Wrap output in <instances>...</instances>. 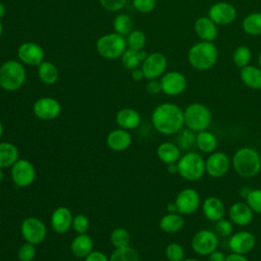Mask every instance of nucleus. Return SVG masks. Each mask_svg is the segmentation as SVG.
<instances>
[{
    "label": "nucleus",
    "mask_w": 261,
    "mask_h": 261,
    "mask_svg": "<svg viewBox=\"0 0 261 261\" xmlns=\"http://www.w3.org/2000/svg\"><path fill=\"white\" fill-rule=\"evenodd\" d=\"M151 120L154 128L165 136L176 135L185 125L184 110L173 103H162L152 112Z\"/></svg>",
    "instance_id": "f257e3e1"
},
{
    "label": "nucleus",
    "mask_w": 261,
    "mask_h": 261,
    "mask_svg": "<svg viewBox=\"0 0 261 261\" xmlns=\"http://www.w3.org/2000/svg\"><path fill=\"white\" fill-rule=\"evenodd\" d=\"M231 167L241 177L252 178L261 170V155L252 147H242L234 152Z\"/></svg>",
    "instance_id": "f03ea898"
},
{
    "label": "nucleus",
    "mask_w": 261,
    "mask_h": 261,
    "mask_svg": "<svg viewBox=\"0 0 261 261\" xmlns=\"http://www.w3.org/2000/svg\"><path fill=\"white\" fill-rule=\"evenodd\" d=\"M218 50L213 42L201 41L193 45L188 52V61L196 69H210L217 61Z\"/></svg>",
    "instance_id": "7ed1b4c3"
},
{
    "label": "nucleus",
    "mask_w": 261,
    "mask_h": 261,
    "mask_svg": "<svg viewBox=\"0 0 261 261\" xmlns=\"http://www.w3.org/2000/svg\"><path fill=\"white\" fill-rule=\"evenodd\" d=\"M177 174L188 181H197L206 173L205 159L201 154L188 151L177 161Z\"/></svg>",
    "instance_id": "20e7f679"
},
{
    "label": "nucleus",
    "mask_w": 261,
    "mask_h": 261,
    "mask_svg": "<svg viewBox=\"0 0 261 261\" xmlns=\"http://www.w3.org/2000/svg\"><path fill=\"white\" fill-rule=\"evenodd\" d=\"M27 79L25 69L20 61L7 60L0 65V87L13 92L22 87Z\"/></svg>",
    "instance_id": "39448f33"
},
{
    "label": "nucleus",
    "mask_w": 261,
    "mask_h": 261,
    "mask_svg": "<svg viewBox=\"0 0 261 261\" xmlns=\"http://www.w3.org/2000/svg\"><path fill=\"white\" fill-rule=\"evenodd\" d=\"M184 121L187 128L199 133L208 129L212 122V113L204 104L192 103L184 110Z\"/></svg>",
    "instance_id": "423d86ee"
},
{
    "label": "nucleus",
    "mask_w": 261,
    "mask_h": 261,
    "mask_svg": "<svg viewBox=\"0 0 261 261\" xmlns=\"http://www.w3.org/2000/svg\"><path fill=\"white\" fill-rule=\"evenodd\" d=\"M126 46V40L123 36L117 33H110L103 35L97 40L96 49L98 53L106 59H117L121 57Z\"/></svg>",
    "instance_id": "0eeeda50"
},
{
    "label": "nucleus",
    "mask_w": 261,
    "mask_h": 261,
    "mask_svg": "<svg viewBox=\"0 0 261 261\" xmlns=\"http://www.w3.org/2000/svg\"><path fill=\"white\" fill-rule=\"evenodd\" d=\"M219 237L214 230L203 228L198 230L192 238V250L200 256H208L218 249Z\"/></svg>",
    "instance_id": "6e6552de"
},
{
    "label": "nucleus",
    "mask_w": 261,
    "mask_h": 261,
    "mask_svg": "<svg viewBox=\"0 0 261 261\" xmlns=\"http://www.w3.org/2000/svg\"><path fill=\"white\" fill-rule=\"evenodd\" d=\"M20 233L27 243L38 245L45 240L47 228L41 219L31 216L21 222Z\"/></svg>",
    "instance_id": "1a4fd4ad"
},
{
    "label": "nucleus",
    "mask_w": 261,
    "mask_h": 261,
    "mask_svg": "<svg viewBox=\"0 0 261 261\" xmlns=\"http://www.w3.org/2000/svg\"><path fill=\"white\" fill-rule=\"evenodd\" d=\"M206 173L213 178L224 176L231 167L230 158L221 151H214L205 159Z\"/></svg>",
    "instance_id": "9d476101"
},
{
    "label": "nucleus",
    "mask_w": 261,
    "mask_h": 261,
    "mask_svg": "<svg viewBox=\"0 0 261 261\" xmlns=\"http://www.w3.org/2000/svg\"><path fill=\"white\" fill-rule=\"evenodd\" d=\"M174 203L177 208V213L181 215H191L200 207L201 198L197 190L193 188H185L178 192Z\"/></svg>",
    "instance_id": "9b49d317"
},
{
    "label": "nucleus",
    "mask_w": 261,
    "mask_h": 261,
    "mask_svg": "<svg viewBox=\"0 0 261 261\" xmlns=\"http://www.w3.org/2000/svg\"><path fill=\"white\" fill-rule=\"evenodd\" d=\"M11 178L19 188L29 187L36 178V169L29 160L20 158L11 166Z\"/></svg>",
    "instance_id": "f8f14e48"
},
{
    "label": "nucleus",
    "mask_w": 261,
    "mask_h": 261,
    "mask_svg": "<svg viewBox=\"0 0 261 261\" xmlns=\"http://www.w3.org/2000/svg\"><path fill=\"white\" fill-rule=\"evenodd\" d=\"M167 67V59L160 52H153L148 54L146 59L142 63V70L144 72L145 79L156 80L157 77L163 75Z\"/></svg>",
    "instance_id": "ddd939ff"
},
{
    "label": "nucleus",
    "mask_w": 261,
    "mask_h": 261,
    "mask_svg": "<svg viewBox=\"0 0 261 261\" xmlns=\"http://www.w3.org/2000/svg\"><path fill=\"white\" fill-rule=\"evenodd\" d=\"M33 112L41 120H53L61 113V104L52 97H42L34 103Z\"/></svg>",
    "instance_id": "4468645a"
},
{
    "label": "nucleus",
    "mask_w": 261,
    "mask_h": 261,
    "mask_svg": "<svg viewBox=\"0 0 261 261\" xmlns=\"http://www.w3.org/2000/svg\"><path fill=\"white\" fill-rule=\"evenodd\" d=\"M162 92L168 96H177L185 92L188 86L186 76L179 71H169L162 75L161 80Z\"/></svg>",
    "instance_id": "2eb2a0df"
},
{
    "label": "nucleus",
    "mask_w": 261,
    "mask_h": 261,
    "mask_svg": "<svg viewBox=\"0 0 261 261\" xmlns=\"http://www.w3.org/2000/svg\"><path fill=\"white\" fill-rule=\"evenodd\" d=\"M227 244L232 253L246 255L254 249L256 245V238L248 230H240L233 232L228 238Z\"/></svg>",
    "instance_id": "dca6fc26"
},
{
    "label": "nucleus",
    "mask_w": 261,
    "mask_h": 261,
    "mask_svg": "<svg viewBox=\"0 0 261 261\" xmlns=\"http://www.w3.org/2000/svg\"><path fill=\"white\" fill-rule=\"evenodd\" d=\"M17 57L21 63L38 66L44 61V49L34 42L22 43L17 49Z\"/></svg>",
    "instance_id": "f3484780"
},
{
    "label": "nucleus",
    "mask_w": 261,
    "mask_h": 261,
    "mask_svg": "<svg viewBox=\"0 0 261 261\" xmlns=\"http://www.w3.org/2000/svg\"><path fill=\"white\" fill-rule=\"evenodd\" d=\"M208 16L216 24L225 25L237 18V9L227 2H217L209 8Z\"/></svg>",
    "instance_id": "a211bd4d"
},
{
    "label": "nucleus",
    "mask_w": 261,
    "mask_h": 261,
    "mask_svg": "<svg viewBox=\"0 0 261 261\" xmlns=\"http://www.w3.org/2000/svg\"><path fill=\"white\" fill-rule=\"evenodd\" d=\"M228 217L233 224L247 226L253 221L254 212L246 202L239 201L230 205L228 209Z\"/></svg>",
    "instance_id": "6ab92c4d"
},
{
    "label": "nucleus",
    "mask_w": 261,
    "mask_h": 261,
    "mask_svg": "<svg viewBox=\"0 0 261 261\" xmlns=\"http://www.w3.org/2000/svg\"><path fill=\"white\" fill-rule=\"evenodd\" d=\"M72 218H73V215L68 208L64 206L57 207L51 214V218H50L51 227L55 232L63 234L67 232L71 227Z\"/></svg>",
    "instance_id": "aec40b11"
},
{
    "label": "nucleus",
    "mask_w": 261,
    "mask_h": 261,
    "mask_svg": "<svg viewBox=\"0 0 261 261\" xmlns=\"http://www.w3.org/2000/svg\"><path fill=\"white\" fill-rule=\"evenodd\" d=\"M202 212L206 219L212 222H216L224 218L225 205L218 197L210 196L204 200L202 204Z\"/></svg>",
    "instance_id": "412c9836"
},
{
    "label": "nucleus",
    "mask_w": 261,
    "mask_h": 261,
    "mask_svg": "<svg viewBox=\"0 0 261 261\" xmlns=\"http://www.w3.org/2000/svg\"><path fill=\"white\" fill-rule=\"evenodd\" d=\"M195 32L202 41L212 42L218 35L217 24L209 16H201L195 21Z\"/></svg>",
    "instance_id": "4be33fe9"
},
{
    "label": "nucleus",
    "mask_w": 261,
    "mask_h": 261,
    "mask_svg": "<svg viewBox=\"0 0 261 261\" xmlns=\"http://www.w3.org/2000/svg\"><path fill=\"white\" fill-rule=\"evenodd\" d=\"M130 134L123 128H117L111 130L106 137L107 146L113 151H124L132 144Z\"/></svg>",
    "instance_id": "5701e85b"
},
{
    "label": "nucleus",
    "mask_w": 261,
    "mask_h": 261,
    "mask_svg": "<svg viewBox=\"0 0 261 261\" xmlns=\"http://www.w3.org/2000/svg\"><path fill=\"white\" fill-rule=\"evenodd\" d=\"M158 159L165 164L177 163L181 156V150L176 145V143L163 142L161 143L156 150Z\"/></svg>",
    "instance_id": "b1692460"
},
{
    "label": "nucleus",
    "mask_w": 261,
    "mask_h": 261,
    "mask_svg": "<svg viewBox=\"0 0 261 261\" xmlns=\"http://www.w3.org/2000/svg\"><path fill=\"white\" fill-rule=\"evenodd\" d=\"M93 239L87 233H79L70 244V250L77 258H86L93 252Z\"/></svg>",
    "instance_id": "393cba45"
},
{
    "label": "nucleus",
    "mask_w": 261,
    "mask_h": 261,
    "mask_svg": "<svg viewBox=\"0 0 261 261\" xmlns=\"http://www.w3.org/2000/svg\"><path fill=\"white\" fill-rule=\"evenodd\" d=\"M115 120L123 129H134L140 125L141 115L134 108H122L116 113Z\"/></svg>",
    "instance_id": "a878e982"
},
{
    "label": "nucleus",
    "mask_w": 261,
    "mask_h": 261,
    "mask_svg": "<svg viewBox=\"0 0 261 261\" xmlns=\"http://www.w3.org/2000/svg\"><path fill=\"white\" fill-rule=\"evenodd\" d=\"M185 225L184 215L179 213H167L163 215L159 221L161 230L167 233H175L179 231Z\"/></svg>",
    "instance_id": "bb28decb"
},
{
    "label": "nucleus",
    "mask_w": 261,
    "mask_h": 261,
    "mask_svg": "<svg viewBox=\"0 0 261 261\" xmlns=\"http://www.w3.org/2000/svg\"><path fill=\"white\" fill-rule=\"evenodd\" d=\"M19 159V152L15 145L9 142L0 143V167H11Z\"/></svg>",
    "instance_id": "cd10ccee"
},
{
    "label": "nucleus",
    "mask_w": 261,
    "mask_h": 261,
    "mask_svg": "<svg viewBox=\"0 0 261 261\" xmlns=\"http://www.w3.org/2000/svg\"><path fill=\"white\" fill-rule=\"evenodd\" d=\"M217 147V138L212 132L207 129L196 134V148L205 154H210Z\"/></svg>",
    "instance_id": "c85d7f7f"
},
{
    "label": "nucleus",
    "mask_w": 261,
    "mask_h": 261,
    "mask_svg": "<svg viewBox=\"0 0 261 261\" xmlns=\"http://www.w3.org/2000/svg\"><path fill=\"white\" fill-rule=\"evenodd\" d=\"M240 76L242 82L250 89H261V68L253 65H247L241 68Z\"/></svg>",
    "instance_id": "c756f323"
},
{
    "label": "nucleus",
    "mask_w": 261,
    "mask_h": 261,
    "mask_svg": "<svg viewBox=\"0 0 261 261\" xmlns=\"http://www.w3.org/2000/svg\"><path fill=\"white\" fill-rule=\"evenodd\" d=\"M148 54L144 50H133L129 48H126L121 56V61L123 66L126 69L133 70L135 68H138L140 65H142L143 61L146 59Z\"/></svg>",
    "instance_id": "7c9ffc66"
},
{
    "label": "nucleus",
    "mask_w": 261,
    "mask_h": 261,
    "mask_svg": "<svg viewBox=\"0 0 261 261\" xmlns=\"http://www.w3.org/2000/svg\"><path fill=\"white\" fill-rule=\"evenodd\" d=\"M38 75L42 83L46 85H53L57 82L59 72L54 63L44 60L38 65Z\"/></svg>",
    "instance_id": "2f4dec72"
},
{
    "label": "nucleus",
    "mask_w": 261,
    "mask_h": 261,
    "mask_svg": "<svg viewBox=\"0 0 261 261\" xmlns=\"http://www.w3.org/2000/svg\"><path fill=\"white\" fill-rule=\"evenodd\" d=\"M244 32L250 36L261 35V12H253L248 14L242 23Z\"/></svg>",
    "instance_id": "473e14b6"
},
{
    "label": "nucleus",
    "mask_w": 261,
    "mask_h": 261,
    "mask_svg": "<svg viewBox=\"0 0 261 261\" xmlns=\"http://www.w3.org/2000/svg\"><path fill=\"white\" fill-rule=\"evenodd\" d=\"M109 260L110 261H140V256L138 251L135 248L130 246H126L123 248H115Z\"/></svg>",
    "instance_id": "72a5a7b5"
},
{
    "label": "nucleus",
    "mask_w": 261,
    "mask_h": 261,
    "mask_svg": "<svg viewBox=\"0 0 261 261\" xmlns=\"http://www.w3.org/2000/svg\"><path fill=\"white\" fill-rule=\"evenodd\" d=\"M196 134L197 133L189 128H182L179 133L176 134V145L180 150L191 151V149L196 147Z\"/></svg>",
    "instance_id": "f704fd0d"
},
{
    "label": "nucleus",
    "mask_w": 261,
    "mask_h": 261,
    "mask_svg": "<svg viewBox=\"0 0 261 261\" xmlns=\"http://www.w3.org/2000/svg\"><path fill=\"white\" fill-rule=\"evenodd\" d=\"M114 32L121 35L127 36L133 31V20L129 15L125 13H120L116 15L113 19Z\"/></svg>",
    "instance_id": "c9c22d12"
},
{
    "label": "nucleus",
    "mask_w": 261,
    "mask_h": 261,
    "mask_svg": "<svg viewBox=\"0 0 261 261\" xmlns=\"http://www.w3.org/2000/svg\"><path fill=\"white\" fill-rule=\"evenodd\" d=\"M126 46L133 50H143L146 45V36L141 30H133L126 36Z\"/></svg>",
    "instance_id": "e433bc0d"
},
{
    "label": "nucleus",
    "mask_w": 261,
    "mask_h": 261,
    "mask_svg": "<svg viewBox=\"0 0 261 261\" xmlns=\"http://www.w3.org/2000/svg\"><path fill=\"white\" fill-rule=\"evenodd\" d=\"M110 242L114 248H123L129 246L130 236L129 232L122 227H118L112 230L110 234Z\"/></svg>",
    "instance_id": "4c0bfd02"
},
{
    "label": "nucleus",
    "mask_w": 261,
    "mask_h": 261,
    "mask_svg": "<svg viewBox=\"0 0 261 261\" xmlns=\"http://www.w3.org/2000/svg\"><path fill=\"white\" fill-rule=\"evenodd\" d=\"M251 57H252L251 50L247 46H239L233 51L232 61L238 67L243 68V67L249 65V63L251 61Z\"/></svg>",
    "instance_id": "58836bf2"
},
{
    "label": "nucleus",
    "mask_w": 261,
    "mask_h": 261,
    "mask_svg": "<svg viewBox=\"0 0 261 261\" xmlns=\"http://www.w3.org/2000/svg\"><path fill=\"white\" fill-rule=\"evenodd\" d=\"M165 257L168 261H181L185 258V249L177 243H170L165 248Z\"/></svg>",
    "instance_id": "ea45409f"
},
{
    "label": "nucleus",
    "mask_w": 261,
    "mask_h": 261,
    "mask_svg": "<svg viewBox=\"0 0 261 261\" xmlns=\"http://www.w3.org/2000/svg\"><path fill=\"white\" fill-rule=\"evenodd\" d=\"M233 223L225 218H222L215 222L214 231L218 237L229 238L233 233Z\"/></svg>",
    "instance_id": "a19ab883"
},
{
    "label": "nucleus",
    "mask_w": 261,
    "mask_h": 261,
    "mask_svg": "<svg viewBox=\"0 0 261 261\" xmlns=\"http://www.w3.org/2000/svg\"><path fill=\"white\" fill-rule=\"evenodd\" d=\"M246 203L253 212L261 214V189H252L246 197Z\"/></svg>",
    "instance_id": "79ce46f5"
},
{
    "label": "nucleus",
    "mask_w": 261,
    "mask_h": 261,
    "mask_svg": "<svg viewBox=\"0 0 261 261\" xmlns=\"http://www.w3.org/2000/svg\"><path fill=\"white\" fill-rule=\"evenodd\" d=\"M37 251L34 244L24 243L17 251V258L19 261H33L36 257Z\"/></svg>",
    "instance_id": "37998d69"
},
{
    "label": "nucleus",
    "mask_w": 261,
    "mask_h": 261,
    "mask_svg": "<svg viewBox=\"0 0 261 261\" xmlns=\"http://www.w3.org/2000/svg\"><path fill=\"white\" fill-rule=\"evenodd\" d=\"M89 225H90L89 218L85 214L79 213V214L73 216L71 226L77 234L79 233H86L89 229Z\"/></svg>",
    "instance_id": "c03bdc74"
},
{
    "label": "nucleus",
    "mask_w": 261,
    "mask_h": 261,
    "mask_svg": "<svg viewBox=\"0 0 261 261\" xmlns=\"http://www.w3.org/2000/svg\"><path fill=\"white\" fill-rule=\"evenodd\" d=\"M135 9L142 13H149L156 7V0H133Z\"/></svg>",
    "instance_id": "a18cd8bd"
},
{
    "label": "nucleus",
    "mask_w": 261,
    "mask_h": 261,
    "mask_svg": "<svg viewBox=\"0 0 261 261\" xmlns=\"http://www.w3.org/2000/svg\"><path fill=\"white\" fill-rule=\"evenodd\" d=\"M102 7L108 11H118L124 7L127 0H99Z\"/></svg>",
    "instance_id": "49530a36"
},
{
    "label": "nucleus",
    "mask_w": 261,
    "mask_h": 261,
    "mask_svg": "<svg viewBox=\"0 0 261 261\" xmlns=\"http://www.w3.org/2000/svg\"><path fill=\"white\" fill-rule=\"evenodd\" d=\"M146 91L151 95L159 94L160 92H162L161 83L156 80H149V82L146 84Z\"/></svg>",
    "instance_id": "de8ad7c7"
},
{
    "label": "nucleus",
    "mask_w": 261,
    "mask_h": 261,
    "mask_svg": "<svg viewBox=\"0 0 261 261\" xmlns=\"http://www.w3.org/2000/svg\"><path fill=\"white\" fill-rule=\"evenodd\" d=\"M85 261H110L109 258L100 251H93L86 258Z\"/></svg>",
    "instance_id": "09e8293b"
},
{
    "label": "nucleus",
    "mask_w": 261,
    "mask_h": 261,
    "mask_svg": "<svg viewBox=\"0 0 261 261\" xmlns=\"http://www.w3.org/2000/svg\"><path fill=\"white\" fill-rule=\"evenodd\" d=\"M225 257L226 255L223 252L215 250L208 255V261H225Z\"/></svg>",
    "instance_id": "8fccbe9b"
},
{
    "label": "nucleus",
    "mask_w": 261,
    "mask_h": 261,
    "mask_svg": "<svg viewBox=\"0 0 261 261\" xmlns=\"http://www.w3.org/2000/svg\"><path fill=\"white\" fill-rule=\"evenodd\" d=\"M225 261H249L248 258L245 255L242 254H237V253H230L226 255Z\"/></svg>",
    "instance_id": "3c124183"
},
{
    "label": "nucleus",
    "mask_w": 261,
    "mask_h": 261,
    "mask_svg": "<svg viewBox=\"0 0 261 261\" xmlns=\"http://www.w3.org/2000/svg\"><path fill=\"white\" fill-rule=\"evenodd\" d=\"M130 75H132V79H133L135 82H141V81L145 77L142 68H139V67L133 69Z\"/></svg>",
    "instance_id": "603ef678"
},
{
    "label": "nucleus",
    "mask_w": 261,
    "mask_h": 261,
    "mask_svg": "<svg viewBox=\"0 0 261 261\" xmlns=\"http://www.w3.org/2000/svg\"><path fill=\"white\" fill-rule=\"evenodd\" d=\"M167 171L171 174H175L177 173V164L176 163H172V164H168L167 165Z\"/></svg>",
    "instance_id": "864d4df0"
},
{
    "label": "nucleus",
    "mask_w": 261,
    "mask_h": 261,
    "mask_svg": "<svg viewBox=\"0 0 261 261\" xmlns=\"http://www.w3.org/2000/svg\"><path fill=\"white\" fill-rule=\"evenodd\" d=\"M166 210H167V213H177V208H176V205L175 203H169L166 207Z\"/></svg>",
    "instance_id": "5fc2aeb1"
},
{
    "label": "nucleus",
    "mask_w": 261,
    "mask_h": 261,
    "mask_svg": "<svg viewBox=\"0 0 261 261\" xmlns=\"http://www.w3.org/2000/svg\"><path fill=\"white\" fill-rule=\"evenodd\" d=\"M251 190H252V189H250L249 187H243V188L240 190V195H241V197L244 198V199H246V197L249 195V193H250Z\"/></svg>",
    "instance_id": "6e6d98bb"
},
{
    "label": "nucleus",
    "mask_w": 261,
    "mask_h": 261,
    "mask_svg": "<svg viewBox=\"0 0 261 261\" xmlns=\"http://www.w3.org/2000/svg\"><path fill=\"white\" fill-rule=\"evenodd\" d=\"M5 12H6V9H5V6L3 3L0 2V19L5 15Z\"/></svg>",
    "instance_id": "4d7b16f0"
},
{
    "label": "nucleus",
    "mask_w": 261,
    "mask_h": 261,
    "mask_svg": "<svg viewBox=\"0 0 261 261\" xmlns=\"http://www.w3.org/2000/svg\"><path fill=\"white\" fill-rule=\"evenodd\" d=\"M181 261H200V260H198L196 258H184Z\"/></svg>",
    "instance_id": "13d9d810"
},
{
    "label": "nucleus",
    "mask_w": 261,
    "mask_h": 261,
    "mask_svg": "<svg viewBox=\"0 0 261 261\" xmlns=\"http://www.w3.org/2000/svg\"><path fill=\"white\" fill-rule=\"evenodd\" d=\"M3 176H4V174H3V168L0 167V184H1V181L3 180Z\"/></svg>",
    "instance_id": "bf43d9fd"
},
{
    "label": "nucleus",
    "mask_w": 261,
    "mask_h": 261,
    "mask_svg": "<svg viewBox=\"0 0 261 261\" xmlns=\"http://www.w3.org/2000/svg\"><path fill=\"white\" fill-rule=\"evenodd\" d=\"M2 135H3V124H2V122L0 120V139H1Z\"/></svg>",
    "instance_id": "052dcab7"
},
{
    "label": "nucleus",
    "mask_w": 261,
    "mask_h": 261,
    "mask_svg": "<svg viewBox=\"0 0 261 261\" xmlns=\"http://www.w3.org/2000/svg\"><path fill=\"white\" fill-rule=\"evenodd\" d=\"M2 33H3V25H2V22H1V20H0V38H1V36H2Z\"/></svg>",
    "instance_id": "680f3d73"
},
{
    "label": "nucleus",
    "mask_w": 261,
    "mask_h": 261,
    "mask_svg": "<svg viewBox=\"0 0 261 261\" xmlns=\"http://www.w3.org/2000/svg\"><path fill=\"white\" fill-rule=\"evenodd\" d=\"M258 62H259V65H260V67H261V53H260V55H259V58H258Z\"/></svg>",
    "instance_id": "e2e57ef3"
}]
</instances>
